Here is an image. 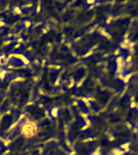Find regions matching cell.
I'll return each instance as SVG.
<instances>
[{
	"label": "cell",
	"instance_id": "obj_19",
	"mask_svg": "<svg viewBox=\"0 0 138 155\" xmlns=\"http://www.w3.org/2000/svg\"><path fill=\"white\" fill-rule=\"evenodd\" d=\"M125 127L127 128H128V130H132V129H133V124H131L130 122H128V121H127V122H126V123H125Z\"/></svg>",
	"mask_w": 138,
	"mask_h": 155
},
{
	"label": "cell",
	"instance_id": "obj_16",
	"mask_svg": "<svg viewBox=\"0 0 138 155\" xmlns=\"http://www.w3.org/2000/svg\"><path fill=\"white\" fill-rule=\"evenodd\" d=\"M35 8H36V14H41V10H42V6H41V2H37L36 6H35Z\"/></svg>",
	"mask_w": 138,
	"mask_h": 155
},
{
	"label": "cell",
	"instance_id": "obj_17",
	"mask_svg": "<svg viewBox=\"0 0 138 155\" xmlns=\"http://www.w3.org/2000/svg\"><path fill=\"white\" fill-rule=\"evenodd\" d=\"M97 2V1H95V0H92V1H90V0H88V1H87L86 2V5L87 6H88V7H92V6H94L95 3Z\"/></svg>",
	"mask_w": 138,
	"mask_h": 155
},
{
	"label": "cell",
	"instance_id": "obj_1",
	"mask_svg": "<svg viewBox=\"0 0 138 155\" xmlns=\"http://www.w3.org/2000/svg\"><path fill=\"white\" fill-rule=\"evenodd\" d=\"M95 32H96V34L98 36H100L101 38L104 39V40L111 41V37H112V36H111V34L110 33V31H108V29L104 26L99 27V28L96 29Z\"/></svg>",
	"mask_w": 138,
	"mask_h": 155
},
{
	"label": "cell",
	"instance_id": "obj_14",
	"mask_svg": "<svg viewBox=\"0 0 138 155\" xmlns=\"http://www.w3.org/2000/svg\"><path fill=\"white\" fill-rule=\"evenodd\" d=\"M131 79H132V75H131L130 74H128V73H127V74H124V77H123L122 82L124 83V84H126V83H128V82H130Z\"/></svg>",
	"mask_w": 138,
	"mask_h": 155
},
{
	"label": "cell",
	"instance_id": "obj_21",
	"mask_svg": "<svg viewBox=\"0 0 138 155\" xmlns=\"http://www.w3.org/2000/svg\"><path fill=\"white\" fill-rule=\"evenodd\" d=\"M2 62H3V58H2V56L0 55V65H2Z\"/></svg>",
	"mask_w": 138,
	"mask_h": 155
},
{
	"label": "cell",
	"instance_id": "obj_7",
	"mask_svg": "<svg viewBox=\"0 0 138 155\" xmlns=\"http://www.w3.org/2000/svg\"><path fill=\"white\" fill-rule=\"evenodd\" d=\"M52 26H53V24H50V23H46V24L41 28V32L43 34H48V32H50L51 30H52Z\"/></svg>",
	"mask_w": 138,
	"mask_h": 155
},
{
	"label": "cell",
	"instance_id": "obj_8",
	"mask_svg": "<svg viewBox=\"0 0 138 155\" xmlns=\"http://www.w3.org/2000/svg\"><path fill=\"white\" fill-rule=\"evenodd\" d=\"M131 147H132V144H131L129 141H123V142L121 143L120 145V148L121 150H123L124 153L128 151V150H130Z\"/></svg>",
	"mask_w": 138,
	"mask_h": 155
},
{
	"label": "cell",
	"instance_id": "obj_4",
	"mask_svg": "<svg viewBox=\"0 0 138 155\" xmlns=\"http://www.w3.org/2000/svg\"><path fill=\"white\" fill-rule=\"evenodd\" d=\"M23 10L21 9V7L19 5H15V6H12V8H11V13H12L14 16L19 17L20 15L23 13Z\"/></svg>",
	"mask_w": 138,
	"mask_h": 155
},
{
	"label": "cell",
	"instance_id": "obj_11",
	"mask_svg": "<svg viewBox=\"0 0 138 155\" xmlns=\"http://www.w3.org/2000/svg\"><path fill=\"white\" fill-rule=\"evenodd\" d=\"M129 107L133 110H135V109L138 108V102L137 100H136L134 98L133 99H131L130 102H129Z\"/></svg>",
	"mask_w": 138,
	"mask_h": 155
},
{
	"label": "cell",
	"instance_id": "obj_10",
	"mask_svg": "<svg viewBox=\"0 0 138 155\" xmlns=\"http://www.w3.org/2000/svg\"><path fill=\"white\" fill-rule=\"evenodd\" d=\"M12 140L8 137H6L4 138L3 140H2V142H1V145L3 148L5 149H7V148H9L11 145H12Z\"/></svg>",
	"mask_w": 138,
	"mask_h": 155
},
{
	"label": "cell",
	"instance_id": "obj_18",
	"mask_svg": "<svg viewBox=\"0 0 138 155\" xmlns=\"http://www.w3.org/2000/svg\"><path fill=\"white\" fill-rule=\"evenodd\" d=\"M75 84H76V82H75L74 80H70V82H69V83H68V87H69V88H73V87L75 86Z\"/></svg>",
	"mask_w": 138,
	"mask_h": 155
},
{
	"label": "cell",
	"instance_id": "obj_6",
	"mask_svg": "<svg viewBox=\"0 0 138 155\" xmlns=\"http://www.w3.org/2000/svg\"><path fill=\"white\" fill-rule=\"evenodd\" d=\"M115 65L116 66H122L125 65V61H124V56H119L115 58Z\"/></svg>",
	"mask_w": 138,
	"mask_h": 155
},
{
	"label": "cell",
	"instance_id": "obj_13",
	"mask_svg": "<svg viewBox=\"0 0 138 155\" xmlns=\"http://www.w3.org/2000/svg\"><path fill=\"white\" fill-rule=\"evenodd\" d=\"M111 153L113 155H123L124 153L123 150H121L120 147L114 148L113 150H111Z\"/></svg>",
	"mask_w": 138,
	"mask_h": 155
},
{
	"label": "cell",
	"instance_id": "obj_3",
	"mask_svg": "<svg viewBox=\"0 0 138 155\" xmlns=\"http://www.w3.org/2000/svg\"><path fill=\"white\" fill-rule=\"evenodd\" d=\"M35 130V128L31 124H26L22 128V133H24V135H31L32 134Z\"/></svg>",
	"mask_w": 138,
	"mask_h": 155
},
{
	"label": "cell",
	"instance_id": "obj_9",
	"mask_svg": "<svg viewBox=\"0 0 138 155\" xmlns=\"http://www.w3.org/2000/svg\"><path fill=\"white\" fill-rule=\"evenodd\" d=\"M21 9L23 10V12H25L27 10L31 9L32 7H34V3L32 2H24L22 5H19Z\"/></svg>",
	"mask_w": 138,
	"mask_h": 155
},
{
	"label": "cell",
	"instance_id": "obj_15",
	"mask_svg": "<svg viewBox=\"0 0 138 155\" xmlns=\"http://www.w3.org/2000/svg\"><path fill=\"white\" fill-rule=\"evenodd\" d=\"M121 49L119 47H116V48H114V50L112 51V55L115 58L119 57V56H120V53H121Z\"/></svg>",
	"mask_w": 138,
	"mask_h": 155
},
{
	"label": "cell",
	"instance_id": "obj_20",
	"mask_svg": "<svg viewBox=\"0 0 138 155\" xmlns=\"http://www.w3.org/2000/svg\"><path fill=\"white\" fill-rule=\"evenodd\" d=\"M6 24V21L3 19H0V28H2Z\"/></svg>",
	"mask_w": 138,
	"mask_h": 155
},
{
	"label": "cell",
	"instance_id": "obj_2",
	"mask_svg": "<svg viewBox=\"0 0 138 155\" xmlns=\"http://www.w3.org/2000/svg\"><path fill=\"white\" fill-rule=\"evenodd\" d=\"M61 115L60 108L57 106H53L49 108L48 110V116H50L52 120H56L58 119Z\"/></svg>",
	"mask_w": 138,
	"mask_h": 155
},
{
	"label": "cell",
	"instance_id": "obj_5",
	"mask_svg": "<svg viewBox=\"0 0 138 155\" xmlns=\"http://www.w3.org/2000/svg\"><path fill=\"white\" fill-rule=\"evenodd\" d=\"M32 25H33V21L29 18H25L22 21V27L25 30H30L32 28Z\"/></svg>",
	"mask_w": 138,
	"mask_h": 155
},
{
	"label": "cell",
	"instance_id": "obj_12",
	"mask_svg": "<svg viewBox=\"0 0 138 155\" xmlns=\"http://www.w3.org/2000/svg\"><path fill=\"white\" fill-rule=\"evenodd\" d=\"M7 77V71L6 68H1L0 69V81L4 80Z\"/></svg>",
	"mask_w": 138,
	"mask_h": 155
}]
</instances>
